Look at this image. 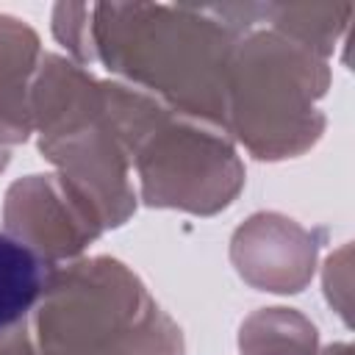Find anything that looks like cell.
Listing matches in <instances>:
<instances>
[{
  "instance_id": "obj_1",
  "label": "cell",
  "mask_w": 355,
  "mask_h": 355,
  "mask_svg": "<svg viewBox=\"0 0 355 355\" xmlns=\"http://www.w3.org/2000/svg\"><path fill=\"white\" fill-rule=\"evenodd\" d=\"M44 255L17 236L0 233V333L17 327L50 286Z\"/></svg>"
}]
</instances>
